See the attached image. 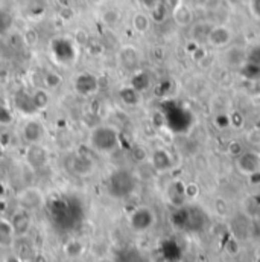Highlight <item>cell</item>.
<instances>
[{
  "instance_id": "20",
  "label": "cell",
  "mask_w": 260,
  "mask_h": 262,
  "mask_svg": "<svg viewBox=\"0 0 260 262\" xmlns=\"http://www.w3.org/2000/svg\"><path fill=\"white\" fill-rule=\"evenodd\" d=\"M151 23H152V18H151V15L149 14H146V12H135L134 15H132V18H131V26H132V29L137 32V34H140V35H143V34H146L149 29H151Z\"/></svg>"
},
{
  "instance_id": "27",
  "label": "cell",
  "mask_w": 260,
  "mask_h": 262,
  "mask_svg": "<svg viewBox=\"0 0 260 262\" xmlns=\"http://www.w3.org/2000/svg\"><path fill=\"white\" fill-rule=\"evenodd\" d=\"M75 40L76 41H79V43H87V40H88V34L85 32V31H78L76 32V35H75Z\"/></svg>"
},
{
  "instance_id": "1",
  "label": "cell",
  "mask_w": 260,
  "mask_h": 262,
  "mask_svg": "<svg viewBox=\"0 0 260 262\" xmlns=\"http://www.w3.org/2000/svg\"><path fill=\"white\" fill-rule=\"evenodd\" d=\"M87 143L91 151L101 156H108L116 152L122 145L121 131L114 125L110 124H101L93 127L88 131Z\"/></svg>"
},
{
  "instance_id": "6",
  "label": "cell",
  "mask_w": 260,
  "mask_h": 262,
  "mask_svg": "<svg viewBox=\"0 0 260 262\" xmlns=\"http://www.w3.org/2000/svg\"><path fill=\"white\" fill-rule=\"evenodd\" d=\"M25 160L29 168H32L34 171H38V169H44L49 165L51 154H49V149L43 145V142L29 143L25 148Z\"/></svg>"
},
{
  "instance_id": "19",
  "label": "cell",
  "mask_w": 260,
  "mask_h": 262,
  "mask_svg": "<svg viewBox=\"0 0 260 262\" xmlns=\"http://www.w3.org/2000/svg\"><path fill=\"white\" fill-rule=\"evenodd\" d=\"M166 195L168 200L175 204V206H181L184 203V200L187 198L186 195V185L180 183V182H174L168 186V191H166Z\"/></svg>"
},
{
  "instance_id": "12",
  "label": "cell",
  "mask_w": 260,
  "mask_h": 262,
  "mask_svg": "<svg viewBox=\"0 0 260 262\" xmlns=\"http://www.w3.org/2000/svg\"><path fill=\"white\" fill-rule=\"evenodd\" d=\"M73 84H75L76 93L81 95V96H90L99 87L98 78L94 75H91V73H81V75H78L75 78V82Z\"/></svg>"
},
{
  "instance_id": "2",
  "label": "cell",
  "mask_w": 260,
  "mask_h": 262,
  "mask_svg": "<svg viewBox=\"0 0 260 262\" xmlns=\"http://www.w3.org/2000/svg\"><path fill=\"white\" fill-rule=\"evenodd\" d=\"M64 169L75 177H88L96 169V162L93 157L82 151H68L63 157Z\"/></svg>"
},
{
  "instance_id": "9",
  "label": "cell",
  "mask_w": 260,
  "mask_h": 262,
  "mask_svg": "<svg viewBox=\"0 0 260 262\" xmlns=\"http://www.w3.org/2000/svg\"><path fill=\"white\" fill-rule=\"evenodd\" d=\"M20 136L26 145L29 143H41L44 136H46V128L38 119H28L23 122Z\"/></svg>"
},
{
  "instance_id": "18",
  "label": "cell",
  "mask_w": 260,
  "mask_h": 262,
  "mask_svg": "<svg viewBox=\"0 0 260 262\" xmlns=\"http://www.w3.org/2000/svg\"><path fill=\"white\" fill-rule=\"evenodd\" d=\"M119 99L127 107H137L141 102V92L134 89L132 85H125L119 90Z\"/></svg>"
},
{
  "instance_id": "26",
  "label": "cell",
  "mask_w": 260,
  "mask_h": 262,
  "mask_svg": "<svg viewBox=\"0 0 260 262\" xmlns=\"http://www.w3.org/2000/svg\"><path fill=\"white\" fill-rule=\"evenodd\" d=\"M137 2H138L145 9H149V11H151L160 0H137Z\"/></svg>"
},
{
  "instance_id": "21",
  "label": "cell",
  "mask_w": 260,
  "mask_h": 262,
  "mask_svg": "<svg viewBox=\"0 0 260 262\" xmlns=\"http://www.w3.org/2000/svg\"><path fill=\"white\" fill-rule=\"evenodd\" d=\"M41 87L48 89V90H55L58 89L61 84H63V78L58 72H54V70H48L43 73V78H41Z\"/></svg>"
},
{
  "instance_id": "7",
  "label": "cell",
  "mask_w": 260,
  "mask_h": 262,
  "mask_svg": "<svg viewBox=\"0 0 260 262\" xmlns=\"http://www.w3.org/2000/svg\"><path fill=\"white\" fill-rule=\"evenodd\" d=\"M233 38H234V34L230 26L211 25L204 43L211 49H227L231 45Z\"/></svg>"
},
{
  "instance_id": "22",
  "label": "cell",
  "mask_w": 260,
  "mask_h": 262,
  "mask_svg": "<svg viewBox=\"0 0 260 262\" xmlns=\"http://www.w3.org/2000/svg\"><path fill=\"white\" fill-rule=\"evenodd\" d=\"M121 18H122L121 11H119V9H116V8H110V9L104 11V12H102V15H101L102 23H104L105 26H108V28H114V26H117V25L121 23Z\"/></svg>"
},
{
  "instance_id": "8",
  "label": "cell",
  "mask_w": 260,
  "mask_h": 262,
  "mask_svg": "<svg viewBox=\"0 0 260 262\" xmlns=\"http://www.w3.org/2000/svg\"><path fill=\"white\" fill-rule=\"evenodd\" d=\"M17 200H18L20 207L28 210V212L40 210L44 206V201H46L43 191L38 189V188H26V189H23L18 194Z\"/></svg>"
},
{
  "instance_id": "16",
  "label": "cell",
  "mask_w": 260,
  "mask_h": 262,
  "mask_svg": "<svg viewBox=\"0 0 260 262\" xmlns=\"http://www.w3.org/2000/svg\"><path fill=\"white\" fill-rule=\"evenodd\" d=\"M242 213H245L250 220H260V194H251L245 196L242 201Z\"/></svg>"
},
{
  "instance_id": "28",
  "label": "cell",
  "mask_w": 260,
  "mask_h": 262,
  "mask_svg": "<svg viewBox=\"0 0 260 262\" xmlns=\"http://www.w3.org/2000/svg\"><path fill=\"white\" fill-rule=\"evenodd\" d=\"M2 156H3V146H2V143H0V159H2Z\"/></svg>"
},
{
  "instance_id": "14",
  "label": "cell",
  "mask_w": 260,
  "mask_h": 262,
  "mask_svg": "<svg viewBox=\"0 0 260 262\" xmlns=\"http://www.w3.org/2000/svg\"><path fill=\"white\" fill-rule=\"evenodd\" d=\"M11 224L14 227V232L17 236H23L29 232L31 226H32V218H31V213L25 209L20 207V210H17L12 218H11Z\"/></svg>"
},
{
  "instance_id": "4",
  "label": "cell",
  "mask_w": 260,
  "mask_h": 262,
  "mask_svg": "<svg viewBox=\"0 0 260 262\" xmlns=\"http://www.w3.org/2000/svg\"><path fill=\"white\" fill-rule=\"evenodd\" d=\"M234 166L239 174L245 177H251L260 172V152L256 149H245L236 154Z\"/></svg>"
},
{
  "instance_id": "25",
  "label": "cell",
  "mask_w": 260,
  "mask_h": 262,
  "mask_svg": "<svg viewBox=\"0 0 260 262\" xmlns=\"http://www.w3.org/2000/svg\"><path fill=\"white\" fill-rule=\"evenodd\" d=\"M12 121V115H11V110L5 105H0V124L2 125H8L11 124Z\"/></svg>"
},
{
  "instance_id": "10",
  "label": "cell",
  "mask_w": 260,
  "mask_h": 262,
  "mask_svg": "<svg viewBox=\"0 0 260 262\" xmlns=\"http://www.w3.org/2000/svg\"><path fill=\"white\" fill-rule=\"evenodd\" d=\"M149 162L154 171L160 174L169 172L174 168V156L166 148H155L149 156Z\"/></svg>"
},
{
  "instance_id": "13",
  "label": "cell",
  "mask_w": 260,
  "mask_h": 262,
  "mask_svg": "<svg viewBox=\"0 0 260 262\" xmlns=\"http://www.w3.org/2000/svg\"><path fill=\"white\" fill-rule=\"evenodd\" d=\"M117 61L125 70H135L140 64V52L135 49V46H122L117 54Z\"/></svg>"
},
{
  "instance_id": "11",
  "label": "cell",
  "mask_w": 260,
  "mask_h": 262,
  "mask_svg": "<svg viewBox=\"0 0 260 262\" xmlns=\"http://www.w3.org/2000/svg\"><path fill=\"white\" fill-rule=\"evenodd\" d=\"M171 14H172V18H174L175 25L180 26V28H191L194 25V20H195L194 9L187 3H184L181 0L172 8Z\"/></svg>"
},
{
  "instance_id": "17",
  "label": "cell",
  "mask_w": 260,
  "mask_h": 262,
  "mask_svg": "<svg viewBox=\"0 0 260 262\" xmlns=\"http://www.w3.org/2000/svg\"><path fill=\"white\" fill-rule=\"evenodd\" d=\"M31 99H32V105L35 108V112H41L49 107L51 93L44 87H35L34 90H31Z\"/></svg>"
},
{
  "instance_id": "3",
  "label": "cell",
  "mask_w": 260,
  "mask_h": 262,
  "mask_svg": "<svg viewBox=\"0 0 260 262\" xmlns=\"http://www.w3.org/2000/svg\"><path fill=\"white\" fill-rule=\"evenodd\" d=\"M135 177L128 169H117L114 171L107 182L108 194L114 198H127L135 191Z\"/></svg>"
},
{
  "instance_id": "15",
  "label": "cell",
  "mask_w": 260,
  "mask_h": 262,
  "mask_svg": "<svg viewBox=\"0 0 260 262\" xmlns=\"http://www.w3.org/2000/svg\"><path fill=\"white\" fill-rule=\"evenodd\" d=\"M17 235L14 232V227L11 224V220L0 218V249H9L12 247Z\"/></svg>"
},
{
  "instance_id": "23",
  "label": "cell",
  "mask_w": 260,
  "mask_h": 262,
  "mask_svg": "<svg viewBox=\"0 0 260 262\" xmlns=\"http://www.w3.org/2000/svg\"><path fill=\"white\" fill-rule=\"evenodd\" d=\"M248 11L253 18L260 21V0H248Z\"/></svg>"
},
{
  "instance_id": "5",
  "label": "cell",
  "mask_w": 260,
  "mask_h": 262,
  "mask_svg": "<svg viewBox=\"0 0 260 262\" xmlns=\"http://www.w3.org/2000/svg\"><path fill=\"white\" fill-rule=\"evenodd\" d=\"M130 227L137 233H145L151 230L155 224V213L148 206H138L130 213Z\"/></svg>"
},
{
  "instance_id": "24",
  "label": "cell",
  "mask_w": 260,
  "mask_h": 262,
  "mask_svg": "<svg viewBox=\"0 0 260 262\" xmlns=\"http://www.w3.org/2000/svg\"><path fill=\"white\" fill-rule=\"evenodd\" d=\"M23 40H25V43L26 45H35L37 41H38V34H37V31L35 29H26L25 31V34H23Z\"/></svg>"
}]
</instances>
